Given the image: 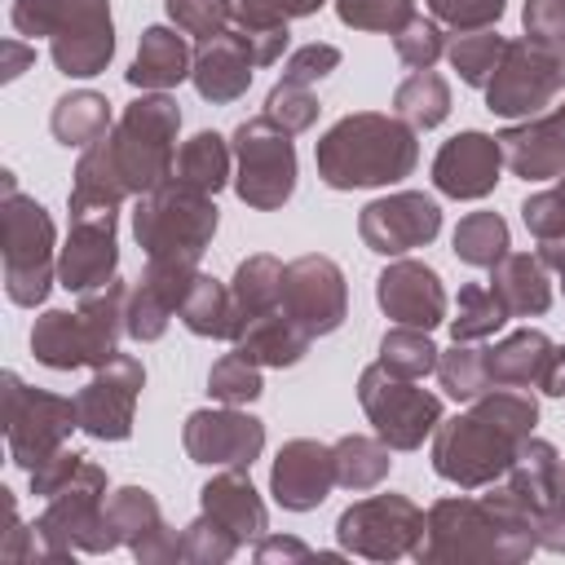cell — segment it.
<instances>
[{
  "mask_svg": "<svg viewBox=\"0 0 565 565\" xmlns=\"http://www.w3.org/2000/svg\"><path fill=\"white\" fill-rule=\"evenodd\" d=\"M415 132L393 115H349L318 141V172L331 190L393 185L415 172Z\"/></svg>",
  "mask_w": 565,
  "mask_h": 565,
  "instance_id": "6da1fadb",
  "label": "cell"
},
{
  "mask_svg": "<svg viewBox=\"0 0 565 565\" xmlns=\"http://www.w3.org/2000/svg\"><path fill=\"white\" fill-rule=\"evenodd\" d=\"M177 128H181L177 106L163 93H150L132 102L124 119L115 124V132L88 150L97 154V163L110 172V181L124 194H137V190L150 194L177 168Z\"/></svg>",
  "mask_w": 565,
  "mask_h": 565,
  "instance_id": "7a4b0ae2",
  "label": "cell"
},
{
  "mask_svg": "<svg viewBox=\"0 0 565 565\" xmlns=\"http://www.w3.org/2000/svg\"><path fill=\"white\" fill-rule=\"evenodd\" d=\"M137 243L146 247L150 260H168V265H190L203 256V247L216 234V203L212 194L168 177L163 185H154L132 216Z\"/></svg>",
  "mask_w": 565,
  "mask_h": 565,
  "instance_id": "3957f363",
  "label": "cell"
},
{
  "mask_svg": "<svg viewBox=\"0 0 565 565\" xmlns=\"http://www.w3.org/2000/svg\"><path fill=\"white\" fill-rule=\"evenodd\" d=\"M13 26L26 35H53V62L62 75H97L115 53L106 0H18Z\"/></svg>",
  "mask_w": 565,
  "mask_h": 565,
  "instance_id": "277c9868",
  "label": "cell"
},
{
  "mask_svg": "<svg viewBox=\"0 0 565 565\" xmlns=\"http://www.w3.org/2000/svg\"><path fill=\"white\" fill-rule=\"evenodd\" d=\"M525 437H512L508 428H499L490 415H481L477 406L468 415H455L446 424H437V441H433V468L463 486L477 490L494 477H503L516 459V446Z\"/></svg>",
  "mask_w": 565,
  "mask_h": 565,
  "instance_id": "5b68a950",
  "label": "cell"
},
{
  "mask_svg": "<svg viewBox=\"0 0 565 565\" xmlns=\"http://www.w3.org/2000/svg\"><path fill=\"white\" fill-rule=\"evenodd\" d=\"M234 154H238V199L274 212L291 199L296 190V150H291V132L278 128L269 115L238 124L234 132Z\"/></svg>",
  "mask_w": 565,
  "mask_h": 565,
  "instance_id": "8992f818",
  "label": "cell"
},
{
  "mask_svg": "<svg viewBox=\"0 0 565 565\" xmlns=\"http://www.w3.org/2000/svg\"><path fill=\"white\" fill-rule=\"evenodd\" d=\"M358 397L375 424V433L393 450H415L437 424H441V402L424 388H415L406 375H393L388 366H366L358 380Z\"/></svg>",
  "mask_w": 565,
  "mask_h": 565,
  "instance_id": "52a82bcc",
  "label": "cell"
},
{
  "mask_svg": "<svg viewBox=\"0 0 565 565\" xmlns=\"http://www.w3.org/2000/svg\"><path fill=\"white\" fill-rule=\"evenodd\" d=\"M561 84H565V62L552 49H543L534 40H512L486 84V102L494 115L530 119L561 93Z\"/></svg>",
  "mask_w": 565,
  "mask_h": 565,
  "instance_id": "ba28073f",
  "label": "cell"
},
{
  "mask_svg": "<svg viewBox=\"0 0 565 565\" xmlns=\"http://www.w3.org/2000/svg\"><path fill=\"white\" fill-rule=\"evenodd\" d=\"M335 534L358 556L393 561V556L419 547V539H424V512L411 499H402V494H371V499L353 503L340 516Z\"/></svg>",
  "mask_w": 565,
  "mask_h": 565,
  "instance_id": "9c48e42d",
  "label": "cell"
},
{
  "mask_svg": "<svg viewBox=\"0 0 565 565\" xmlns=\"http://www.w3.org/2000/svg\"><path fill=\"white\" fill-rule=\"evenodd\" d=\"M49 252H53V221L40 203L18 199L9 190L4 203V274L9 296L18 305H40L49 291Z\"/></svg>",
  "mask_w": 565,
  "mask_h": 565,
  "instance_id": "30bf717a",
  "label": "cell"
},
{
  "mask_svg": "<svg viewBox=\"0 0 565 565\" xmlns=\"http://www.w3.org/2000/svg\"><path fill=\"white\" fill-rule=\"evenodd\" d=\"M79 428V411L66 397L22 388L18 375H9V450L22 468H40L62 450V437Z\"/></svg>",
  "mask_w": 565,
  "mask_h": 565,
  "instance_id": "8fae6325",
  "label": "cell"
},
{
  "mask_svg": "<svg viewBox=\"0 0 565 565\" xmlns=\"http://www.w3.org/2000/svg\"><path fill=\"white\" fill-rule=\"evenodd\" d=\"M344 274L327 256H300L282 274V300L278 309L309 335H327L344 322Z\"/></svg>",
  "mask_w": 565,
  "mask_h": 565,
  "instance_id": "7c38bea8",
  "label": "cell"
},
{
  "mask_svg": "<svg viewBox=\"0 0 565 565\" xmlns=\"http://www.w3.org/2000/svg\"><path fill=\"white\" fill-rule=\"evenodd\" d=\"M141 362L115 353L110 362H102V371L79 388L75 411H79V428L102 437V441H124L132 433V406L141 393Z\"/></svg>",
  "mask_w": 565,
  "mask_h": 565,
  "instance_id": "4fadbf2b",
  "label": "cell"
},
{
  "mask_svg": "<svg viewBox=\"0 0 565 565\" xmlns=\"http://www.w3.org/2000/svg\"><path fill=\"white\" fill-rule=\"evenodd\" d=\"M358 230H362V238H366L371 252H380V256H402V252L424 247V243L437 238V230H441V207H437L428 194L402 190V194H388V199L366 203Z\"/></svg>",
  "mask_w": 565,
  "mask_h": 565,
  "instance_id": "5bb4252c",
  "label": "cell"
},
{
  "mask_svg": "<svg viewBox=\"0 0 565 565\" xmlns=\"http://www.w3.org/2000/svg\"><path fill=\"white\" fill-rule=\"evenodd\" d=\"M57 278L66 291H93L115 278V207H71V243Z\"/></svg>",
  "mask_w": 565,
  "mask_h": 565,
  "instance_id": "9a60e30c",
  "label": "cell"
},
{
  "mask_svg": "<svg viewBox=\"0 0 565 565\" xmlns=\"http://www.w3.org/2000/svg\"><path fill=\"white\" fill-rule=\"evenodd\" d=\"M265 446V424L256 415H243L234 406L221 411H194L185 419V450L194 463H225L247 468Z\"/></svg>",
  "mask_w": 565,
  "mask_h": 565,
  "instance_id": "2e32d148",
  "label": "cell"
},
{
  "mask_svg": "<svg viewBox=\"0 0 565 565\" xmlns=\"http://www.w3.org/2000/svg\"><path fill=\"white\" fill-rule=\"evenodd\" d=\"M499 163H503L499 137L459 132V137H450V141L437 150V159H433V181H437V190L450 194V199H481V194L494 190Z\"/></svg>",
  "mask_w": 565,
  "mask_h": 565,
  "instance_id": "e0dca14e",
  "label": "cell"
},
{
  "mask_svg": "<svg viewBox=\"0 0 565 565\" xmlns=\"http://www.w3.org/2000/svg\"><path fill=\"white\" fill-rule=\"evenodd\" d=\"M274 499L287 508V512H309L318 508L335 481V450L331 446H318V441H287L278 450V463H274Z\"/></svg>",
  "mask_w": 565,
  "mask_h": 565,
  "instance_id": "ac0fdd59",
  "label": "cell"
},
{
  "mask_svg": "<svg viewBox=\"0 0 565 565\" xmlns=\"http://www.w3.org/2000/svg\"><path fill=\"white\" fill-rule=\"evenodd\" d=\"M380 309L397 322V327H437L446 322V291H441V278L419 265V260H397L380 274Z\"/></svg>",
  "mask_w": 565,
  "mask_h": 565,
  "instance_id": "d6986e66",
  "label": "cell"
},
{
  "mask_svg": "<svg viewBox=\"0 0 565 565\" xmlns=\"http://www.w3.org/2000/svg\"><path fill=\"white\" fill-rule=\"evenodd\" d=\"M499 146L516 177L525 181L561 177L565 172V102L552 115H539V119H525L521 128L499 132Z\"/></svg>",
  "mask_w": 565,
  "mask_h": 565,
  "instance_id": "ffe728a7",
  "label": "cell"
},
{
  "mask_svg": "<svg viewBox=\"0 0 565 565\" xmlns=\"http://www.w3.org/2000/svg\"><path fill=\"white\" fill-rule=\"evenodd\" d=\"M194 282L190 265H168V260H150L146 278L137 282V291L128 296V335L137 340H159L168 318L181 309L185 291Z\"/></svg>",
  "mask_w": 565,
  "mask_h": 565,
  "instance_id": "44dd1931",
  "label": "cell"
},
{
  "mask_svg": "<svg viewBox=\"0 0 565 565\" xmlns=\"http://www.w3.org/2000/svg\"><path fill=\"white\" fill-rule=\"evenodd\" d=\"M252 44H247V31L234 26V31H221L212 40H203L199 57H194V88L207 97V102H234L247 93L252 84Z\"/></svg>",
  "mask_w": 565,
  "mask_h": 565,
  "instance_id": "7402d4cb",
  "label": "cell"
},
{
  "mask_svg": "<svg viewBox=\"0 0 565 565\" xmlns=\"http://www.w3.org/2000/svg\"><path fill=\"white\" fill-rule=\"evenodd\" d=\"M106 516H110L115 534H119L141 561H168V556H181V543H177V534H168V525L159 521V508H154L150 490L124 486V490L106 503Z\"/></svg>",
  "mask_w": 565,
  "mask_h": 565,
  "instance_id": "603a6c76",
  "label": "cell"
},
{
  "mask_svg": "<svg viewBox=\"0 0 565 565\" xmlns=\"http://www.w3.org/2000/svg\"><path fill=\"white\" fill-rule=\"evenodd\" d=\"M31 349L44 366H57V371H71V366H84V362H106L93 327L84 322V313H62V309H49L35 331H31Z\"/></svg>",
  "mask_w": 565,
  "mask_h": 565,
  "instance_id": "cb8c5ba5",
  "label": "cell"
},
{
  "mask_svg": "<svg viewBox=\"0 0 565 565\" xmlns=\"http://www.w3.org/2000/svg\"><path fill=\"white\" fill-rule=\"evenodd\" d=\"M203 512L212 521H221L238 543H247L252 534L265 530V503L256 499V490L243 477V468H230V472H221V477H212L203 486Z\"/></svg>",
  "mask_w": 565,
  "mask_h": 565,
  "instance_id": "d4e9b609",
  "label": "cell"
},
{
  "mask_svg": "<svg viewBox=\"0 0 565 565\" xmlns=\"http://www.w3.org/2000/svg\"><path fill=\"white\" fill-rule=\"evenodd\" d=\"M309 331H300L282 309H269L260 318H252L243 331H238V353L252 358L256 366H291L305 358L309 349Z\"/></svg>",
  "mask_w": 565,
  "mask_h": 565,
  "instance_id": "484cf974",
  "label": "cell"
},
{
  "mask_svg": "<svg viewBox=\"0 0 565 565\" xmlns=\"http://www.w3.org/2000/svg\"><path fill=\"white\" fill-rule=\"evenodd\" d=\"M190 44L168 31V26H150L137 44V57H132V71H128V84L137 88H172L190 75Z\"/></svg>",
  "mask_w": 565,
  "mask_h": 565,
  "instance_id": "4316f807",
  "label": "cell"
},
{
  "mask_svg": "<svg viewBox=\"0 0 565 565\" xmlns=\"http://www.w3.org/2000/svg\"><path fill=\"white\" fill-rule=\"evenodd\" d=\"M494 296L508 305L512 318H530V313H543L552 305V287H547V274H543V260L516 252V256H503L494 265V278H490Z\"/></svg>",
  "mask_w": 565,
  "mask_h": 565,
  "instance_id": "83f0119b",
  "label": "cell"
},
{
  "mask_svg": "<svg viewBox=\"0 0 565 565\" xmlns=\"http://www.w3.org/2000/svg\"><path fill=\"white\" fill-rule=\"evenodd\" d=\"M552 340L543 335V331H516V335H508L503 344H494V349H486V362H490V380L494 384H543V371H547V362H552Z\"/></svg>",
  "mask_w": 565,
  "mask_h": 565,
  "instance_id": "f1b7e54d",
  "label": "cell"
},
{
  "mask_svg": "<svg viewBox=\"0 0 565 565\" xmlns=\"http://www.w3.org/2000/svg\"><path fill=\"white\" fill-rule=\"evenodd\" d=\"M181 322L194 331V335H212V340H238V309H234V296L230 287H221L216 278H203L194 274L185 300H181Z\"/></svg>",
  "mask_w": 565,
  "mask_h": 565,
  "instance_id": "f546056e",
  "label": "cell"
},
{
  "mask_svg": "<svg viewBox=\"0 0 565 565\" xmlns=\"http://www.w3.org/2000/svg\"><path fill=\"white\" fill-rule=\"evenodd\" d=\"M282 274H287V265H278L274 256H252V260L238 265L234 287H230L234 309H238V331H243L252 318L278 309V300H282Z\"/></svg>",
  "mask_w": 565,
  "mask_h": 565,
  "instance_id": "4dcf8cb0",
  "label": "cell"
},
{
  "mask_svg": "<svg viewBox=\"0 0 565 565\" xmlns=\"http://www.w3.org/2000/svg\"><path fill=\"white\" fill-rule=\"evenodd\" d=\"M177 181L203 190V194H216L230 177V150H225V137L216 132H199L190 137L181 150H177V168H172Z\"/></svg>",
  "mask_w": 565,
  "mask_h": 565,
  "instance_id": "1f68e13d",
  "label": "cell"
},
{
  "mask_svg": "<svg viewBox=\"0 0 565 565\" xmlns=\"http://www.w3.org/2000/svg\"><path fill=\"white\" fill-rule=\"evenodd\" d=\"M393 110L411 124V128H437L450 115V88L437 71H415L411 79L397 84L393 93Z\"/></svg>",
  "mask_w": 565,
  "mask_h": 565,
  "instance_id": "d6a6232c",
  "label": "cell"
},
{
  "mask_svg": "<svg viewBox=\"0 0 565 565\" xmlns=\"http://www.w3.org/2000/svg\"><path fill=\"white\" fill-rule=\"evenodd\" d=\"M110 124V102L97 93H71L53 110V132L62 146H97Z\"/></svg>",
  "mask_w": 565,
  "mask_h": 565,
  "instance_id": "836d02e7",
  "label": "cell"
},
{
  "mask_svg": "<svg viewBox=\"0 0 565 565\" xmlns=\"http://www.w3.org/2000/svg\"><path fill=\"white\" fill-rule=\"evenodd\" d=\"M455 256L472 269H494L508 256V225L499 212H472L455 230Z\"/></svg>",
  "mask_w": 565,
  "mask_h": 565,
  "instance_id": "e575fe53",
  "label": "cell"
},
{
  "mask_svg": "<svg viewBox=\"0 0 565 565\" xmlns=\"http://www.w3.org/2000/svg\"><path fill=\"white\" fill-rule=\"evenodd\" d=\"M331 450H335V481L344 490H371V486H380L388 477V463L393 459L371 437H340Z\"/></svg>",
  "mask_w": 565,
  "mask_h": 565,
  "instance_id": "d590c367",
  "label": "cell"
},
{
  "mask_svg": "<svg viewBox=\"0 0 565 565\" xmlns=\"http://www.w3.org/2000/svg\"><path fill=\"white\" fill-rule=\"evenodd\" d=\"M437 380H441V388H446L455 402H477L486 388H494L486 349H468V344H459V340H455L450 353L437 358Z\"/></svg>",
  "mask_w": 565,
  "mask_h": 565,
  "instance_id": "8d00e7d4",
  "label": "cell"
},
{
  "mask_svg": "<svg viewBox=\"0 0 565 565\" xmlns=\"http://www.w3.org/2000/svg\"><path fill=\"white\" fill-rule=\"evenodd\" d=\"M508 305L494 296V287H463L459 291V313L450 322V335L459 344H472V340H486L494 335L503 322H508Z\"/></svg>",
  "mask_w": 565,
  "mask_h": 565,
  "instance_id": "74e56055",
  "label": "cell"
},
{
  "mask_svg": "<svg viewBox=\"0 0 565 565\" xmlns=\"http://www.w3.org/2000/svg\"><path fill=\"white\" fill-rule=\"evenodd\" d=\"M380 366H388L393 375L419 380V375L437 371V349H433L428 331H419V327H393L380 340Z\"/></svg>",
  "mask_w": 565,
  "mask_h": 565,
  "instance_id": "f35d334b",
  "label": "cell"
},
{
  "mask_svg": "<svg viewBox=\"0 0 565 565\" xmlns=\"http://www.w3.org/2000/svg\"><path fill=\"white\" fill-rule=\"evenodd\" d=\"M503 49H508V40H503V35L468 31V35H459V40L450 44V62H455V71H459V79H463V84L486 88V84H490V75H494V66H499V57H503Z\"/></svg>",
  "mask_w": 565,
  "mask_h": 565,
  "instance_id": "ab89813d",
  "label": "cell"
},
{
  "mask_svg": "<svg viewBox=\"0 0 565 565\" xmlns=\"http://www.w3.org/2000/svg\"><path fill=\"white\" fill-rule=\"evenodd\" d=\"M260 366L252 362V358H243L238 349L234 353H225L216 366H212V375H207V393L216 397V402H225V406H238V402H252V397H260Z\"/></svg>",
  "mask_w": 565,
  "mask_h": 565,
  "instance_id": "60d3db41",
  "label": "cell"
},
{
  "mask_svg": "<svg viewBox=\"0 0 565 565\" xmlns=\"http://www.w3.org/2000/svg\"><path fill=\"white\" fill-rule=\"evenodd\" d=\"M340 22L362 31H402L415 18V0H335Z\"/></svg>",
  "mask_w": 565,
  "mask_h": 565,
  "instance_id": "b9f144b4",
  "label": "cell"
},
{
  "mask_svg": "<svg viewBox=\"0 0 565 565\" xmlns=\"http://www.w3.org/2000/svg\"><path fill=\"white\" fill-rule=\"evenodd\" d=\"M230 18L247 31L260 26H287V18H305L313 9H322V0H225Z\"/></svg>",
  "mask_w": 565,
  "mask_h": 565,
  "instance_id": "7bdbcfd3",
  "label": "cell"
},
{
  "mask_svg": "<svg viewBox=\"0 0 565 565\" xmlns=\"http://www.w3.org/2000/svg\"><path fill=\"white\" fill-rule=\"evenodd\" d=\"M393 49H397V57L406 62V66H415V71H433V62L441 57V31L433 26V22H424V18H411L402 31H393Z\"/></svg>",
  "mask_w": 565,
  "mask_h": 565,
  "instance_id": "ee69618b",
  "label": "cell"
},
{
  "mask_svg": "<svg viewBox=\"0 0 565 565\" xmlns=\"http://www.w3.org/2000/svg\"><path fill=\"white\" fill-rule=\"evenodd\" d=\"M265 115H269L278 128H287V132H305V128L318 119V102L309 97V88H300V84H287V79H282V84L269 93Z\"/></svg>",
  "mask_w": 565,
  "mask_h": 565,
  "instance_id": "f6af8a7d",
  "label": "cell"
},
{
  "mask_svg": "<svg viewBox=\"0 0 565 565\" xmlns=\"http://www.w3.org/2000/svg\"><path fill=\"white\" fill-rule=\"evenodd\" d=\"M238 552V539L221 525V521H212L207 512L185 530V539H181V556H190V561H225V556H234Z\"/></svg>",
  "mask_w": 565,
  "mask_h": 565,
  "instance_id": "bcb514c9",
  "label": "cell"
},
{
  "mask_svg": "<svg viewBox=\"0 0 565 565\" xmlns=\"http://www.w3.org/2000/svg\"><path fill=\"white\" fill-rule=\"evenodd\" d=\"M168 13L181 31L199 35V40H212L225 31V18H230V4L225 0H168Z\"/></svg>",
  "mask_w": 565,
  "mask_h": 565,
  "instance_id": "7dc6e473",
  "label": "cell"
},
{
  "mask_svg": "<svg viewBox=\"0 0 565 565\" xmlns=\"http://www.w3.org/2000/svg\"><path fill=\"white\" fill-rule=\"evenodd\" d=\"M521 216H525V225H530V234H534L539 243L565 238V194H561V190H543V194L525 199Z\"/></svg>",
  "mask_w": 565,
  "mask_h": 565,
  "instance_id": "c3c4849f",
  "label": "cell"
},
{
  "mask_svg": "<svg viewBox=\"0 0 565 565\" xmlns=\"http://www.w3.org/2000/svg\"><path fill=\"white\" fill-rule=\"evenodd\" d=\"M335 62H340V49H335V44H305V49H296V53L287 57L282 79L309 88L313 79H322L327 71H335Z\"/></svg>",
  "mask_w": 565,
  "mask_h": 565,
  "instance_id": "681fc988",
  "label": "cell"
},
{
  "mask_svg": "<svg viewBox=\"0 0 565 565\" xmlns=\"http://www.w3.org/2000/svg\"><path fill=\"white\" fill-rule=\"evenodd\" d=\"M428 9L459 31H481L503 13V0H428Z\"/></svg>",
  "mask_w": 565,
  "mask_h": 565,
  "instance_id": "f907efd6",
  "label": "cell"
},
{
  "mask_svg": "<svg viewBox=\"0 0 565 565\" xmlns=\"http://www.w3.org/2000/svg\"><path fill=\"white\" fill-rule=\"evenodd\" d=\"M274 556H296V561H305V556H313L305 543H296V539H265L260 547H256V561H274Z\"/></svg>",
  "mask_w": 565,
  "mask_h": 565,
  "instance_id": "816d5d0a",
  "label": "cell"
},
{
  "mask_svg": "<svg viewBox=\"0 0 565 565\" xmlns=\"http://www.w3.org/2000/svg\"><path fill=\"white\" fill-rule=\"evenodd\" d=\"M543 265H552L556 274H561V287H565V238H552V243H543V256H539Z\"/></svg>",
  "mask_w": 565,
  "mask_h": 565,
  "instance_id": "f5cc1de1",
  "label": "cell"
},
{
  "mask_svg": "<svg viewBox=\"0 0 565 565\" xmlns=\"http://www.w3.org/2000/svg\"><path fill=\"white\" fill-rule=\"evenodd\" d=\"M556 190H561V194H565V172H561V185H556Z\"/></svg>",
  "mask_w": 565,
  "mask_h": 565,
  "instance_id": "db71d44e",
  "label": "cell"
}]
</instances>
